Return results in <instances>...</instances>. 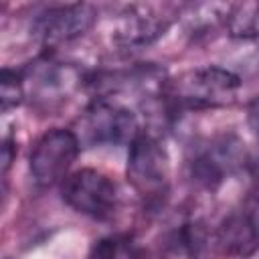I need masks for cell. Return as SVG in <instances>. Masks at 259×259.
<instances>
[{"label": "cell", "mask_w": 259, "mask_h": 259, "mask_svg": "<svg viewBox=\"0 0 259 259\" xmlns=\"http://www.w3.org/2000/svg\"><path fill=\"white\" fill-rule=\"evenodd\" d=\"M241 89V77L223 67H198L166 81L162 97L178 109H214L231 105Z\"/></svg>", "instance_id": "1"}, {"label": "cell", "mask_w": 259, "mask_h": 259, "mask_svg": "<svg viewBox=\"0 0 259 259\" xmlns=\"http://www.w3.org/2000/svg\"><path fill=\"white\" fill-rule=\"evenodd\" d=\"M140 132L138 115L113 99H95L77 117L73 130L81 148L130 146Z\"/></svg>", "instance_id": "2"}, {"label": "cell", "mask_w": 259, "mask_h": 259, "mask_svg": "<svg viewBox=\"0 0 259 259\" xmlns=\"http://www.w3.org/2000/svg\"><path fill=\"white\" fill-rule=\"evenodd\" d=\"M127 182L146 202H160L168 194L170 160L162 142L150 134L140 132L127 146Z\"/></svg>", "instance_id": "3"}, {"label": "cell", "mask_w": 259, "mask_h": 259, "mask_svg": "<svg viewBox=\"0 0 259 259\" xmlns=\"http://www.w3.org/2000/svg\"><path fill=\"white\" fill-rule=\"evenodd\" d=\"M178 8L172 4H130L111 26V42L123 51L146 49L170 28Z\"/></svg>", "instance_id": "4"}, {"label": "cell", "mask_w": 259, "mask_h": 259, "mask_svg": "<svg viewBox=\"0 0 259 259\" xmlns=\"http://www.w3.org/2000/svg\"><path fill=\"white\" fill-rule=\"evenodd\" d=\"M63 200L79 214L95 221H107L119 204L117 184L103 172L81 168L61 182Z\"/></svg>", "instance_id": "5"}, {"label": "cell", "mask_w": 259, "mask_h": 259, "mask_svg": "<svg viewBox=\"0 0 259 259\" xmlns=\"http://www.w3.org/2000/svg\"><path fill=\"white\" fill-rule=\"evenodd\" d=\"M79 150L81 144L73 130L55 127L45 132L36 140L28 158L32 182L40 188H49L63 182L69 176V170L77 160Z\"/></svg>", "instance_id": "6"}, {"label": "cell", "mask_w": 259, "mask_h": 259, "mask_svg": "<svg viewBox=\"0 0 259 259\" xmlns=\"http://www.w3.org/2000/svg\"><path fill=\"white\" fill-rule=\"evenodd\" d=\"M245 162V148L235 136H219L198 144L188 158L190 180L204 188H219Z\"/></svg>", "instance_id": "7"}, {"label": "cell", "mask_w": 259, "mask_h": 259, "mask_svg": "<svg viewBox=\"0 0 259 259\" xmlns=\"http://www.w3.org/2000/svg\"><path fill=\"white\" fill-rule=\"evenodd\" d=\"M97 10L85 2L51 4L38 10L30 20V34L42 47H59L83 36L95 22Z\"/></svg>", "instance_id": "8"}, {"label": "cell", "mask_w": 259, "mask_h": 259, "mask_svg": "<svg viewBox=\"0 0 259 259\" xmlns=\"http://www.w3.org/2000/svg\"><path fill=\"white\" fill-rule=\"evenodd\" d=\"M24 89L26 95L32 91V97L45 103H51L55 99L65 97L81 77L73 71V67L63 65L55 61L53 57H42L36 63H32L24 73Z\"/></svg>", "instance_id": "9"}, {"label": "cell", "mask_w": 259, "mask_h": 259, "mask_svg": "<svg viewBox=\"0 0 259 259\" xmlns=\"http://www.w3.org/2000/svg\"><path fill=\"white\" fill-rule=\"evenodd\" d=\"M217 243L223 253L245 257L251 251L259 249V235L239 208L229 217H225V221L219 225Z\"/></svg>", "instance_id": "10"}, {"label": "cell", "mask_w": 259, "mask_h": 259, "mask_svg": "<svg viewBox=\"0 0 259 259\" xmlns=\"http://www.w3.org/2000/svg\"><path fill=\"white\" fill-rule=\"evenodd\" d=\"M89 259H146V251L130 235H109L91 245Z\"/></svg>", "instance_id": "11"}, {"label": "cell", "mask_w": 259, "mask_h": 259, "mask_svg": "<svg viewBox=\"0 0 259 259\" xmlns=\"http://www.w3.org/2000/svg\"><path fill=\"white\" fill-rule=\"evenodd\" d=\"M225 26L235 38H259V2L231 6Z\"/></svg>", "instance_id": "12"}, {"label": "cell", "mask_w": 259, "mask_h": 259, "mask_svg": "<svg viewBox=\"0 0 259 259\" xmlns=\"http://www.w3.org/2000/svg\"><path fill=\"white\" fill-rule=\"evenodd\" d=\"M24 97H26V89H24L22 73L4 67L0 73V107H2V111L6 113L8 109L20 105L24 101Z\"/></svg>", "instance_id": "13"}, {"label": "cell", "mask_w": 259, "mask_h": 259, "mask_svg": "<svg viewBox=\"0 0 259 259\" xmlns=\"http://www.w3.org/2000/svg\"><path fill=\"white\" fill-rule=\"evenodd\" d=\"M241 212L247 217V221L251 223V227L257 231V235H259V186H257V190H253L251 194H249V198L245 200V204L241 206Z\"/></svg>", "instance_id": "14"}, {"label": "cell", "mask_w": 259, "mask_h": 259, "mask_svg": "<svg viewBox=\"0 0 259 259\" xmlns=\"http://www.w3.org/2000/svg\"><path fill=\"white\" fill-rule=\"evenodd\" d=\"M12 158H14V144H12L10 138H6L4 144H2V170H4V174L8 172V168L12 164Z\"/></svg>", "instance_id": "15"}, {"label": "cell", "mask_w": 259, "mask_h": 259, "mask_svg": "<svg viewBox=\"0 0 259 259\" xmlns=\"http://www.w3.org/2000/svg\"><path fill=\"white\" fill-rule=\"evenodd\" d=\"M241 259H259V249H255V251H251L249 255H245V257H241Z\"/></svg>", "instance_id": "16"}, {"label": "cell", "mask_w": 259, "mask_h": 259, "mask_svg": "<svg viewBox=\"0 0 259 259\" xmlns=\"http://www.w3.org/2000/svg\"><path fill=\"white\" fill-rule=\"evenodd\" d=\"M257 130H259V109H257Z\"/></svg>", "instance_id": "17"}]
</instances>
